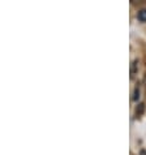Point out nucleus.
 <instances>
[{
    "label": "nucleus",
    "instance_id": "f257e3e1",
    "mask_svg": "<svg viewBox=\"0 0 146 155\" xmlns=\"http://www.w3.org/2000/svg\"><path fill=\"white\" fill-rule=\"evenodd\" d=\"M137 17H138V20L141 22H146V9H141L138 12V15H137Z\"/></svg>",
    "mask_w": 146,
    "mask_h": 155
},
{
    "label": "nucleus",
    "instance_id": "f03ea898",
    "mask_svg": "<svg viewBox=\"0 0 146 155\" xmlns=\"http://www.w3.org/2000/svg\"><path fill=\"white\" fill-rule=\"evenodd\" d=\"M142 111H144V104H140V110L137 108V114H142Z\"/></svg>",
    "mask_w": 146,
    "mask_h": 155
}]
</instances>
